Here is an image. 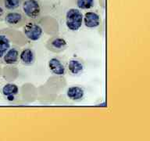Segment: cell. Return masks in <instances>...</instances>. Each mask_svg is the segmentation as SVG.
<instances>
[{"mask_svg":"<svg viewBox=\"0 0 150 141\" xmlns=\"http://www.w3.org/2000/svg\"><path fill=\"white\" fill-rule=\"evenodd\" d=\"M21 11L28 20H39L42 13V6L40 0H22Z\"/></svg>","mask_w":150,"mask_h":141,"instance_id":"cell-1","label":"cell"},{"mask_svg":"<svg viewBox=\"0 0 150 141\" xmlns=\"http://www.w3.org/2000/svg\"><path fill=\"white\" fill-rule=\"evenodd\" d=\"M83 24V14L80 9L70 8L66 13V25L71 31H77Z\"/></svg>","mask_w":150,"mask_h":141,"instance_id":"cell-2","label":"cell"},{"mask_svg":"<svg viewBox=\"0 0 150 141\" xmlns=\"http://www.w3.org/2000/svg\"><path fill=\"white\" fill-rule=\"evenodd\" d=\"M22 28L24 36L31 42L38 41L43 35V28L36 21L28 20Z\"/></svg>","mask_w":150,"mask_h":141,"instance_id":"cell-3","label":"cell"},{"mask_svg":"<svg viewBox=\"0 0 150 141\" xmlns=\"http://www.w3.org/2000/svg\"><path fill=\"white\" fill-rule=\"evenodd\" d=\"M5 23L10 28H22L28 19L23 14L21 10L16 9V10H12V11H6L5 14L4 20Z\"/></svg>","mask_w":150,"mask_h":141,"instance_id":"cell-4","label":"cell"},{"mask_svg":"<svg viewBox=\"0 0 150 141\" xmlns=\"http://www.w3.org/2000/svg\"><path fill=\"white\" fill-rule=\"evenodd\" d=\"M68 46V43L64 38L55 35L49 38L45 43V47L49 51L54 53H60L65 51Z\"/></svg>","mask_w":150,"mask_h":141,"instance_id":"cell-5","label":"cell"},{"mask_svg":"<svg viewBox=\"0 0 150 141\" xmlns=\"http://www.w3.org/2000/svg\"><path fill=\"white\" fill-rule=\"evenodd\" d=\"M20 52H21L20 47L16 46H11L2 58L0 59L1 63L8 66L18 64L20 62Z\"/></svg>","mask_w":150,"mask_h":141,"instance_id":"cell-6","label":"cell"},{"mask_svg":"<svg viewBox=\"0 0 150 141\" xmlns=\"http://www.w3.org/2000/svg\"><path fill=\"white\" fill-rule=\"evenodd\" d=\"M48 68L50 72L54 75L63 76L67 73V66L59 57H52L48 61Z\"/></svg>","mask_w":150,"mask_h":141,"instance_id":"cell-7","label":"cell"},{"mask_svg":"<svg viewBox=\"0 0 150 141\" xmlns=\"http://www.w3.org/2000/svg\"><path fill=\"white\" fill-rule=\"evenodd\" d=\"M85 69V64L81 59L74 58L70 59L67 66V71L72 76H80L83 74Z\"/></svg>","mask_w":150,"mask_h":141,"instance_id":"cell-8","label":"cell"},{"mask_svg":"<svg viewBox=\"0 0 150 141\" xmlns=\"http://www.w3.org/2000/svg\"><path fill=\"white\" fill-rule=\"evenodd\" d=\"M2 95L9 102L16 101L19 95V87L15 83H6L2 88Z\"/></svg>","mask_w":150,"mask_h":141,"instance_id":"cell-9","label":"cell"},{"mask_svg":"<svg viewBox=\"0 0 150 141\" xmlns=\"http://www.w3.org/2000/svg\"><path fill=\"white\" fill-rule=\"evenodd\" d=\"M83 24L88 28H96L100 25L101 16L95 11L86 12L83 15Z\"/></svg>","mask_w":150,"mask_h":141,"instance_id":"cell-10","label":"cell"},{"mask_svg":"<svg viewBox=\"0 0 150 141\" xmlns=\"http://www.w3.org/2000/svg\"><path fill=\"white\" fill-rule=\"evenodd\" d=\"M36 61L35 50L30 47H25L20 52V63L24 66H31Z\"/></svg>","mask_w":150,"mask_h":141,"instance_id":"cell-11","label":"cell"},{"mask_svg":"<svg viewBox=\"0 0 150 141\" xmlns=\"http://www.w3.org/2000/svg\"><path fill=\"white\" fill-rule=\"evenodd\" d=\"M67 98L74 102H79L84 100L85 90L81 85H72L67 89Z\"/></svg>","mask_w":150,"mask_h":141,"instance_id":"cell-12","label":"cell"},{"mask_svg":"<svg viewBox=\"0 0 150 141\" xmlns=\"http://www.w3.org/2000/svg\"><path fill=\"white\" fill-rule=\"evenodd\" d=\"M0 3L2 4L5 10L12 11L21 8L22 0H1Z\"/></svg>","mask_w":150,"mask_h":141,"instance_id":"cell-13","label":"cell"},{"mask_svg":"<svg viewBox=\"0 0 150 141\" xmlns=\"http://www.w3.org/2000/svg\"><path fill=\"white\" fill-rule=\"evenodd\" d=\"M10 46H11V42L8 36L4 34H0V59L6 53Z\"/></svg>","mask_w":150,"mask_h":141,"instance_id":"cell-14","label":"cell"},{"mask_svg":"<svg viewBox=\"0 0 150 141\" xmlns=\"http://www.w3.org/2000/svg\"><path fill=\"white\" fill-rule=\"evenodd\" d=\"M95 0H76V5L78 9L88 10L95 6Z\"/></svg>","mask_w":150,"mask_h":141,"instance_id":"cell-15","label":"cell"},{"mask_svg":"<svg viewBox=\"0 0 150 141\" xmlns=\"http://www.w3.org/2000/svg\"><path fill=\"white\" fill-rule=\"evenodd\" d=\"M5 14H6V10L2 6V4L0 3V22L4 20Z\"/></svg>","mask_w":150,"mask_h":141,"instance_id":"cell-16","label":"cell"},{"mask_svg":"<svg viewBox=\"0 0 150 141\" xmlns=\"http://www.w3.org/2000/svg\"><path fill=\"white\" fill-rule=\"evenodd\" d=\"M0 2H1V0H0Z\"/></svg>","mask_w":150,"mask_h":141,"instance_id":"cell-17","label":"cell"}]
</instances>
